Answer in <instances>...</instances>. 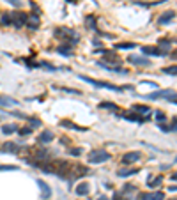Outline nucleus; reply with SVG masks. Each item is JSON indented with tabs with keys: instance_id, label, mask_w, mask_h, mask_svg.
<instances>
[{
	"instance_id": "b1692460",
	"label": "nucleus",
	"mask_w": 177,
	"mask_h": 200,
	"mask_svg": "<svg viewBox=\"0 0 177 200\" xmlns=\"http://www.w3.org/2000/svg\"><path fill=\"white\" fill-rule=\"evenodd\" d=\"M149 179H151V177H149ZM161 182H163V177H161V175H158V177H154V179L149 181V184H147V186H149V188H158Z\"/></svg>"
},
{
	"instance_id": "1a4fd4ad",
	"label": "nucleus",
	"mask_w": 177,
	"mask_h": 200,
	"mask_svg": "<svg viewBox=\"0 0 177 200\" xmlns=\"http://www.w3.org/2000/svg\"><path fill=\"white\" fill-rule=\"evenodd\" d=\"M174 94V90H156V92H152V94H147L145 96V99H158V97H170V96Z\"/></svg>"
},
{
	"instance_id": "2eb2a0df",
	"label": "nucleus",
	"mask_w": 177,
	"mask_h": 200,
	"mask_svg": "<svg viewBox=\"0 0 177 200\" xmlns=\"http://www.w3.org/2000/svg\"><path fill=\"white\" fill-rule=\"evenodd\" d=\"M18 101L12 99V97H5V96H0V106L2 108H7V106H16Z\"/></svg>"
},
{
	"instance_id": "9d476101",
	"label": "nucleus",
	"mask_w": 177,
	"mask_h": 200,
	"mask_svg": "<svg viewBox=\"0 0 177 200\" xmlns=\"http://www.w3.org/2000/svg\"><path fill=\"white\" fill-rule=\"evenodd\" d=\"M142 52H144V55H152V57H163V55H165V53L161 52L159 48H156V46H144Z\"/></svg>"
},
{
	"instance_id": "f257e3e1",
	"label": "nucleus",
	"mask_w": 177,
	"mask_h": 200,
	"mask_svg": "<svg viewBox=\"0 0 177 200\" xmlns=\"http://www.w3.org/2000/svg\"><path fill=\"white\" fill-rule=\"evenodd\" d=\"M55 36H57V37H62L64 41L67 42V44H71V46H74L76 42L80 41V36H78L73 29H57V30H55Z\"/></svg>"
},
{
	"instance_id": "c85d7f7f",
	"label": "nucleus",
	"mask_w": 177,
	"mask_h": 200,
	"mask_svg": "<svg viewBox=\"0 0 177 200\" xmlns=\"http://www.w3.org/2000/svg\"><path fill=\"white\" fill-rule=\"evenodd\" d=\"M12 21H11V12H5V14H2V25H11Z\"/></svg>"
},
{
	"instance_id": "7ed1b4c3",
	"label": "nucleus",
	"mask_w": 177,
	"mask_h": 200,
	"mask_svg": "<svg viewBox=\"0 0 177 200\" xmlns=\"http://www.w3.org/2000/svg\"><path fill=\"white\" fill-rule=\"evenodd\" d=\"M29 20V14L27 12H23V11H14V12H11V25L14 27V29H21L25 23Z\"/></svg>"
},
{
	"instance_id": "f8f14e48",
	"label": "nucleus",
	"mask_w": 177,
	"mask_h": 200,
	"mask_svg": "<svg viewBox=\"0 0 177 200\" xmlns=\"http://www.w3.org/2000/svg\"><path fill=\"white\" fill-rule=\"evenodd\" d=\"M52 140H53V133H52V131H48V129H44L41 135L37 137V142L43 144V145H44V144H50Z\"/></svg>"
},
{
	"instance_id": "5701e85b",
	"label": "nucleus",
	"mask_w": 177,
	"mask_h": 200,
	"mask_svg": "<svg viewBox=\"0 0 177 200\" xmlns=\"http://www.w3.org/2000/svg\"><path fill=\"white\" fill-rule=\"evenodd\" d=\"M85 27H87L89 30H97V29H96V18H94V16H87V18H85Z\"/></svg>"
},
{
	"instance_id": "72a5a7b5",
	"label": "nucleus",
	"mask_w": 177,
	"mask_h": 200,
	"mask_svg": "<svg viewBox=\"0 0 177 200\" xmlns=\"http://www.w3.org/2000/svg\"><path fill=\"white\" fill-rule=\"evenodd\" d=\"M57 89H59V90H66V92H71V94H82V92H80V90H74V89H64V87H57Z\"/></svg>"
},
{
	"instance_id": "f704fd0d",
	"label": "nucleus",
	"mask_w": 177,
	"mask_h": 200,
	"mask_svg": "<svg viewBox=\"0 0 177 200\" xmlns=\"http://www.w3.org/2000/svg\"><path fill=\"white\" fill-rule=\"evenodd\" d=\"M27 120H29V122H30L32 126H41V120H39V119H32V117H29V119H27Z\"/></svg>"
},
{
	"instance_id": "58836bf2",
	"label": "nucleus",
	"mask_w": 177,
	"mask_h": 200,
	"mask_svg": "<svg viewBox=\"0 0 177 200\" xmlns=\"http://www.w3.org/2000/svg\"><path fill=\"white\" fill-rule=\"evenodd\" d=\"M112 200H124V198H122V197H121L119 193H115V195H114V198H112Z\"/></svg>"
},
{
	"instance_id": "37998d69",
	"label": "nucleus",
	"mask_w": 177,
	"mask_h": 200,
	"mask_svg": "<svg viewBox=\"0 0 177 200\" xmlns=\"http://www.w3.org/2000/svg\"><path fill=\"white\" fill-rule=\"evenodd\" d=\"M172 200H177V198H172Z\"/></svg>"
},
{
	"instance_id": "79ce46f5",
	"label": "nucleus",
	"mask_w": 177,
	"mask_h": 200,
	"mask_svg": "<svg viewBox=\"0 0 177 200\" xmlns=\"http://www.w3.org/2000/svg\"><path fill=\"white\" fill-rule=\"evenodd\" d=\"M67 2H71V4H76V2H78V0H67Z\"/></svg>"
},
{
	"instance_id": "7c9ffc66",
	"label": "nucleus",
	"mask_w": 177,
	"mask_h": 200,
	"mask_svg": "<svg viewBox=\"0 0 177 200\" xmlns=\"http://www.w3.org/2000/svg\"><path fill=\"white\" fill-rule=\"evenodd\" d=\"M165 74H177V66H172V67H165L163 69Z\"/></svg>"
},
{
	"instance_id": "ea45409f",
	"label": "nucleus",
	"mask_w": 177,
	"mask_h": 200,
	"mask_svg": "<svg viewBox=\"0 0 177 200\" xmlns=\"http://www.w3.org/2000/svg\"><path fill=\"white\" fill-rule=\"evenodd\" d=\"M172 179H174V181H177V172H175V174H172Z\"/></svg>"
},
{
	"instance_id": "4c0bfd02",
	"label": "nucleus",
	"mask_w": 177,
	"mask_h": 200,
	"mask_svg": "<svg viewBox=\"0 0 177 200\" xmlns=\"http://www.w3.org/2000/svg\"><path fill=\"white\" fill-rule=\"evenodd\" d=\"M168 101H172V103H175V105H177V94H175V92L168 97Z\"/></svg>"
},
{
	"instance_id": "c9c22d12",
	"label": "nucleus",
	"mask_w": 177,
	"mask_h": 200,
	"mask_svg": "<svg viewBox=\"0 0 177 200\" xmlns=\"http://www.w3.org/2000/svg\"><path fill=\"white\" fill-rule=\"evenodd\" d=\"M5 2H9L12 7H21V0H5Z\"/></svg>"
},
{
	"instance_id": "a878e982",
	"label": "nucleus",
	"mask_w": 177,
	"mask_h": 200,
	"mask_svg": "<svg viewBox=\"0 0 177 200\" xmlns=\"http://www.w3.org/2000/svg\"><path fill=\"white\" fill-rule=\"evenodd\" d=\"M158 48H159L163 53H168L172 46H170V42H168V41H159V46H158Z\"/></svg>"
},
{
	"instance_id": "393cba45",
	"label": "nucleus",
	"mask_w": 177,
	"mask_h": 200,
	"mask_svg": "<svg viewBox=\"0 0 177 200\" xmlns=\"http://www.w3.org/2000/svg\"><path fill=\"white\" fill-rule=\"evenodd\" d=\"M115 48L117 50H131V48H135V42H119V44H115Z\"/></svg>"
},
{
	"instance_id": "a211bd4d",
	"label": "nucleus",
	"mask_w": 177,
	"mask_h": 200,
	"mask_svg": "<svg viewBox=\"0 0 177 200\" xmlns=\"http://www.w3.org/2000/svg\"><path fill=\"white\" fill-rule=\"evenodd\" d=\"M57 52L60 53V55H71V53H73V46L66 42V44H60V46L57 48Z\"/></svg>"
},
{
	"instance_id": "a19ab883",
	"label": "nucleus",
	"mask_w": 177,
	"mask_h": 200,
	"mask_svg": "<svg viewBox=\"0 0 177 200\" xmlns=\"http://www.w3.org/2000/svg\"><path fill=\"white\" fill-rule=\"evenodd\" d=\"M97 200H108V198H106V197H99Z\"/></svg>"
},
{
	"instance_id": "423d86ee",
	"label": "nucleus",
	"mask_w": 177,
	"mask_h": 200,
	"mask_svg": "<svg viewBox=\"0 0 177 200\" xmlns=\"http://www.w3.org/2000/svg\"><path fill=\"white\" fill-rule=\"evenodd\" d=\"M117 115H121V117H124V119H128V120H131V122H138V124H142L144 120H145V117H140L138 114H131V112H119Z\"/></svg>"
},
{
	"instance_id": "412c9836",
	"label": "nucleus",
	"mask_w": 177,
	"mask_h": 200,
	"mask_svg": "<svg viewBox=\"0 0 177 200\" xmlns=\"http://www.w3.org/2000/svg\"><path fill=\"white\" fill-rule=\"evenodd\" d=\"M99 108L110 110V112H114V114H119V112H121V108H119V106L114 105V103H108V101H106V103H101V105H99Z\"/></svg>"
},
{
	"instance_id": "20e7f679",
	"label": "nucleus",
	"mask_w": 177,
	"mask_h": 200,
	"mask_svg": "<svg viewBox=\"0 0 177 200\" xmlns=\"http://www.w3.org/2000/svg\"><path fill=\"white\" fill-rule=\"evenodd\" d=\"M110 159V154L106 152V151H103V149H96V151H92L90 154H89V161L92 163V165H96V163H104V161H108Z\"/></svg>"
},
{
	"instance_id": "6ab92c4d",
	"label": "nucleus",
	"mask_w": 177,
	"mask_h": 200,
	"mask_svg": "<svg viewBox=\"0 0 177 200\" xmlns=\"http://www.w3.org/2000/svg\"><path fill=\"white\" fill-rule=\"evenodd\" d=\"M18 131V126L16 124H4L2 126V133L4 135H12V133H16Z\"/></svg>"
},
{
	"instance_id": "f3484780",
	"label": "nucleus",
	"mask_w": 177,
	"mask_h": 200,
	"mask_svg": "<svg viewBox=\"0 0 177 200\" xmlns=\"http://www.w3.org/2000/svg\"><path fill=\"white\" fill-rule=\"evenodd\" d=\"M133 112L142 114V115H149V114H151V108L145 106V105H133Z\"/></svg>"
},
{
	"instance_id": "cd10ccee",
	"label": "nucleus",
	"mask_w": 177,
	"mask_h": 200,
	"mask_svg": "<svg viewBox=\"0 0 177 200\" xmlns=\"http://www.w3.org/2000/svg\"><path fill=\"white\" fill-rule=\"evenodd\" d=\"M62 126H69L71 129H80V131H85V127H80V126H76V124H73V122H69V120H62L60 122Z\"/></svg>"
},
{
	"instance_id": "bb28decb",
	"label": "nucleus",
	"mask_w": 177,
	"mask_h": 200,
	"mask_svg": "<svg viewBox=\"0 0 177 200\" xmlns=\"http://www.w3.org/2000/svg\"><path fill=\"white\" fill-rule=\"evenodd\" d=\"M32 131H34V127L32 126H25V127H21V129H18L16 133H20L21 137H27V135H30Z\"/></svg>"
},
{
	"instance_id": "0eeeda50",
	"label": "nucleus",
	"mask_w": 177,
	"mask_h": 200,
	"mask_svg": "<svg viewBox=\"0 0 177 200\" xmlns=\"http://www.w3.org/2000/svg\"><path fill=\"white\" fill-rule=\"evenodd\" d=\"M21 151L20 145H16L14 142H5L2 147H0V152H11V154H18Z\"/></svg>"
},
{
	"instance_id": "6e6552de",
	"label": "nucleus",
	"mask_w": 177,
	"mask_h": 200,
	"mask_svg": "<svg viewBox=\"0 0 177 200\" xmlns=\"http://www.w3.org/2000/svg\"><path fill=\"white\" fill-rule=\"evenodd\" d=\"M165 193L163 191H152V193H142L140 200H163Z\"/></svg>"
},
{
	"instance_id": "2f4dec72",
	"label": "nucleus",
	"mask_w": 177,
	"mask_h": 200,
	"mask_svg": "<svg viewBox=\"0 0 177 200\" xmlns=\"http://www.w3.org/2000/svg\"><path fill=\"white\" fill-rule=\"evenodd\" d=\"M69 154H71V156H80V154H82V149L71 147V149H69Z\"/></svg>"
},
{
	"instance_id": "f03ea898",
	"label": "nucleus",
	"mask_w": 177,
	"mask_h": 200,
	"mask_svg": "<svg viewBox=\"0 0 177 200\" xmlns=\"http://www.w3.org/2000/svg\"><path fill=\"white\" fill-rule=\"evenodd\" d=\"M78 78H80V80H83V82H87V83L94 85V87H99V89H108V90H114V92H121V90H122L121 87H115V85L108 83V82H101V80H94V78H89V76H83V74H80Z\"/></svg>"
},
{
	"instance_id": "39448f33",
	"label": "nucleus",
	"mask_w": 177,
	"mask_h": 200,
	"mask_svg": "<svg viewBox=\"0 0 177 200\" xmlns=\"http://www.w3.org/2000/svg\"><path fill=\"white\" fill-rule=\"evenodd\" d=\"M37 186H39V190H41V200H48L50 197H52V190H50V186H48L43 179H37Z\"/></svg>"
},
{
	"instance_id": "4be33fe9",
	"label": "nucleus",
	"mask_w": 177,
	"mask_h": 200,
	"mask_svg": "<svg viewBox=\"0 0 177 200\" xmlns=\"http://www.w3.org/2000/svg\"><path fill=\"white\" fill-rule=\"evenodd\" d=\"M89 190H90V186H89V184H85V182H82V184H78V186H76V195H87V193H89Z\"/></svg>"
},
{
	"instance_id": "473e14b6",
	"label": "nucleus",
	"mask_w": 177,
	"mask_h": 200,
	"mask_svg": "<svg viewBox=\"0 0 177 200\" xmlns=\"http://www.w3.org/2000/svg\"><path fill=\"white\" fill-rule=\"evenodd\" d=\"M165 119H167V115H165L163 112H156V120H158V122H163Z\"/></svg>"
},
{
	"instance_id": "e433bc0d",
	"label": "nucleus",
	"mask_w": 177,
	"mask_h": 200,
	"mask_svg": "<svg viewBox=\"0 0 177 200\" xmlns=\"http://www.w3.org/2000/svg\"><path fill=\"white\" fill-rule=\"evenodd\" d=\"M124 193H128V191H135V186H131V184H128V186H124Z\"/></svg>"
},
{
	"instance_id": "aec40b11",
	"label": "nucleus",
	"mask_w": 177,
	"mask_h": 200,
	"mask_svg": "<svg viewBox=\"0 0 177 200\" xmlns=\"http://www.w3.org/2000/svg\"><path fill=\"white\" fill-rule=\"evenodd\" d=\"M136 172H138L136 168H122V170L117 172V175H119V177H131V175H135Z\"/></svg>"
},
{
	"instance_id": "dca6fc26",
	"label": "nucleus",
	"mask_w": 177,
	"mask_h": 200,
	"mask_svg": "<svg viewBox=\"0 0 177 200\" xmlns=\"http://www.w3.org/2000/svg\"><path fill=\"white\" fill-rule=\"evenodd\" d=\"M129 62L135 66H149V59L147 57H129Z\"/></svg>"
},
{
	"instance_id": "ddd939ff",
	"label": "nucleus",
	"mask_w": 177,
	"mask_h": 200,
	"mask_svg": "<svg viewBox=\"0 0 177 200\" xmlns=\"http://www.w3.org/2000/svg\"><path fill=\"white\" fill-rule=\"evenodd\" d=\"M25 25H27V27H29L30 30H36V29L39 27V16H37V14H30Z\"/></svg>"
},
{
	"instance_id": "4468645a",
	"label": "nucleus",
	"mask_w": 177,
	"mask_h": 200,
	"mask_svg": "<svg viewBox=\"0 0 177 200\" xmlns=\"http://www.w3.org/2000/svg\"><path fill=\"white\" fill-rule=\"evenodd\" d=\"M174 18H175V12H174V11H167L165 14L159 16V23H161V25H167V23H170Z\"/></svg>"
},
{
	"instance_id": "9b49d317",
	"label": "nucleus",
	"mask_w": 177,
	"mask_h": 200,
	"mask_svg": "<svg viewBox=\"0 0 177 200\" xmlns=\"http://www.w3.org/2000/svg\"><path fill=\"white\" fill-rule=\"evenodd\" d=\"M140 159V152H128V154H124V158H122V165H129V163H135V161H138Z\"/></svg>"
},
{
	"instance_id": "c756f323",
	"label": "nucleus",
	"mask_w": 177,
	"mask_h": 200,
	"mask_svg": "<svg viewBox=\"0 0 177 200\" xmlns=\"http://www.w3.org/2000/svg\"><path fill=\"white\" fill-rule=\"evenodd\" d=\"M7 170H18L16 165H0V172H7Z\"/></svg>"
}]
</instances>
